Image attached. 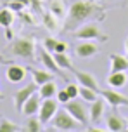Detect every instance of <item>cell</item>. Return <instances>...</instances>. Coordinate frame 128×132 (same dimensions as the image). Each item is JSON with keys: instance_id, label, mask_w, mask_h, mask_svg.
Returning <instances> with one entry per match:
<instances>
[{"instance_id": "484cf974", "label": "cell", "mask_w": 128, "mask_h": 132, "mask_svg": "<svg viewBox=\"0 0 128 132\" xmlns=\"http://www.w3.org/2000/svg\"><path fill=\"white\" fill-rule=\"evenodd\" d=\"M21 130L17 123H14L9 118H0V132H17Z\"/></svg>"}, {"instance_id": "3957f363", "label": "cell", "mask_w": 128, "mask_h": 132, "mask_svg": "<svg viewBox=\"0 0 128 132\" xmlns=\"http://www.w3.org/2000/svg\"><path fill=\"white\" fill-rule=\"evenodd\" d=\"M74 37L78 40H99V42H106L107 35L102 33L101 26L97 23H83L80 28L74 30Z\"/></svg>"}, {"instance_id": "7c38bea8", "label": "cell", "mask_w": 128, "mask_h": 132, "mask_svg": "<svg viewBox=\"0 0 128 132\" xmlns=\"http://www.w3.org/2000/svg\"><path fill=\"white\" fill-rule=\"evenodd\" d=\"M76 77V80H78V84L83 87H90V89H94V90H99L101 92V89H99V82L95 80V77L92 75V73L88 71H80V70H73L71 71Z\"/></svg>"}, {"instance_id": "ba28073f", "label": "cell", "mask_w": 128, "mask_h": 132, "mask_svg": "<svg viewBox=\"0 0 128 132\" xmlns=\"http://www.w3.org/2000/svg\"><path fill=\"white\" fill-rule=\"evenodd\" d=\"M101 96L104 97V101H106L107 104H111L114 110L120 108V106H128V97L123 96V94H120V92H116L113 87H111V89H104V90H101Z\"/></svg>"}, {"instance_id": "44dd1931", "label": "cell", "mask_w": 128, "mask_h": 132, "mask_svg": "<svg viewBox=\"0 0 128 132\" xmlns=\"http://www.w3.org/2000/svg\"><path fill=\"white\" fill-rule=\"evenodd\" d=\"M38 94L42 96V99H48V97H55L57 96V85L54 84V80L45 82L38 87Z\"/></svg>"}, {"instance_id": "2e32d148", "label": "cell", "mask_w": 128, "mask_h": 132, "mask_svg": "<svg viewBox=\"0 0 128 132\" xmlns=\"http://www.w3.org/2000/svg\"><path fill=\"white\" fill-rule=\"evenodd\" d=\"M104 108H106V101H104V97H99L95 99L94 103H92V106H90V110H88V115H90V122L92 123H99V120L104 117Z\"/></svg>"}, {"instance_id": "d4e9b609", "label": "cell", "mask_w": 128, "mask_h": 132, "mask_svg": "<svg viewBox=\"0 0 128 132\" xmlns=\"http://www.w3.org/2000/svg\"><path fill=\"white\" fill-rule=\"evenodd\" d=\"M43 23H45V26H47L50 31H57V30H59V18L54 16L50 11H48V14L43 16Z\"/></svg>"}, {"instance_id": "9c48e42d", "label": "cell", "mask_w": 128, "mask_h": 132, "mask_svg": "<svg viewBox=\"0 0 128 132\" xmlns=\"http://www.w3.org/2000/svg\"><path fill=\"white\" fill-rule=\"evenodd\" d=\"M36 90H38V85L33 82V84L23 87V89H19L17 92L14 94V106H16V110H17L19 113H21V110H23V104H24V103H26V101L31 97Z\"/></svg>"}, {"instance_id": "7a4b0ae2", "label": "cell", "mask_w": 128, "mask_h": 132, "mask_svg": "<svg viewBox=\"0 0 128 132\" xmlns=\"http://www.w3.org/2000/svg\"><path fill=\"white\" fill-rule=\"evenodd\" d=\"M35 49H36V44L33 37H17L11 40V44L5 47V52L12 54L16 57H23V59H33Z\"/></svg>"}, {"instance_id": "5b68a950", "label": "cell", "mask_w": 128, "mask_h": 132, "mask_svg": "<svg viewBox=\"0 0 128 132\" xmlns=\"http://www.w3.org/2000/svg\"><path fill=\"white\" fill-rule=\"evenodd\" d=\"M67 111L73 115L74 118L80 122L81 125H87L88 120H90V115H88V110L85 108V103H83V99H69L66 104H64Z\"/></svg>"}, {"instance_id": "f546056e", "label": "cell", "mask_w": 128, "mask_h": 132, "mask_svg": "<svg viewBox=\"0 0 128 132\" xmlns=\"http://www.w3.org/2000/svg\"><path fill=\"white\" fill-rule=\"evenodd\" d=\"M66 51H67V45L64 44V42H61V40H59V42H57V45H55V51H54V52H66Z\"/></svg>"}, {"instance_id": "8992f818", "label": "cell", "mask_w": 128, "mask_h": 132, "mask_svg": "<svg viewBox=\"0 0 128 132\" xmlns=\"http://www.w3.org/2000/svg\"><path fill=\"white\" fill-rule=\"evenodd\" d=\"M57 110H59V101H55L54 97L43 99L42 101V106H40V111H38V118L42 120V123L45 125L48 122H52L54 115L57 113Z\"/></svg>"}, {"instance_id": "1f68e13d", "label": "cell", "mask_w": 128, "mask_h": 132, "mask_svg": "<svg viewBox=\"0 0 128 132\" xmlns=\"http://www.w3.org/2000/svg\"><path fill=\"white\" fill-rule=\"evenodd\" d=\"M4 97H5V96H4V92L0 90V101H4Z\"/></svg>"}, {"instance_id": "cb8c5ba5", "label": "cell", "mask_w": 128, "mask_h": 132, "mask_svg": "<svg viewBox=\"0 0 128 132\" xmlns=\"http://www.w3.org/2000/svg\"><path fill=\"white\" fill-rule=\"evenodd\" d=\"M80 97L85 103H94L95 99H99V90H94L90 87H83L80 85Z\"/></svg>"}, {"instance_id": "ffe728a7", "label": "cell", "mask_w": 128, "mask_h": 132, "mask_svg": "<svg viewBox=\"0 0 128 132\" xmlns=\"http://www.w3.org/2000/svg\"><path fill=\"white\" fill-rule=\"evenodd\" d=\"M48 11L54 16H57L59 19H62V18H66V14H67V7L64 4V0H50L48 2Z\"/></svg>"}, {"instance_id": "603a6c76", "label": "cell", "mask_w": 128, "mask_h": 132, "mask_svg": "<svg viewBox=\"0 0 128 132\" xmlns=\"http://www.w3.org/2000/svg\"><path fill=\"white\" fill-rule=\"evenodd\" d=\"M42 129H43V123H42V120L38 118V115H36V117H35V115L28 117L26 123H24V130L26 132H40Z\"/></svg>"}, {"instance_id": "5bb4252c", "label": "cell", "mask_w": 128, "mask_h": 132, "mask_svg": "<svg viewBox=\"0 0 128 132\" xmlns=\"http://www.w3.org/2000/svg\"><path fill=\"white\" fill-rule=\"evenodd\" d=\"M106 125H107V130L111 132H123L128 129V120L120 117L118 113H113L106 118Z\"/></svg>"}, {"instance_id": "f1b7e54d", "label": "cell", "mask_w": 128, "mask_h": 132, "mask_svg": "<svg viewBox=\"0 0 128 132\" xmlns=\"http://www.w3.org/2000/svg\"><path fill=\"white\" fill-rule=\"evenodd\" d=\"M69 99H71V97H69V94L66 92V89H62V90H57V101H59V103L66 104Z\"/></svg>"}, {"instance_id": "7402d4cb", "label": "cell", "mask_w": 128, "mask_h": 132, "mask_svg": "<svg viewBox=\"0 0 128 132\" xmlns=\"http://www.w3.org/2000/svg\"><path fill=\"white\" fill-rule=\"evenodd\" d=\"M54 59L55 63L61 66V70H69V71H73V63L69 59V56L66 52H54Z\"/></svg>"}, {"instance_id": "4dcf8cb0", "label": "cell", "mask_w": 128, "mask_h": 132, "mask_svg": "<svg viewBox=\"0 0 128 132\" xmlns=\"http://www.w3.org/2000/svg\"><path fill=\"white\" fill-rule=\"evenodd\" d=\"M125 51H126V54H128V38H126V42H125Z\"/></svg>"}, {"instance_id": "6da1fadb", "label": "cell", "mask_w": 128, "mask_h": 132, "mask_svg": "<svg viewBox=\"0 0 128 132\" xmlns=\"http://www.w3.org/2000/svg\"><path fill=\"white\" fill-rule=\"evenodd\" d=\"M102 12H104V9L99 4H95L94 0H76L73 5L67 9V14L64 18V31L76 30L83 23L94 19L95 16H99Z\"/></svg>"}, {"instance_id": "d6986e66", "label": "cell", "mask_w": 128, "mask_h": 132, "mask_svg": "<svg viewBox=\"0 0 128 132\" xmlns=\"http://www.w3.org/2000/svg\"><path fill=\"white\" fill-rule=\"evenodd\" d=\"M109 61H111V68H109L111 71H125V70H128V57H125V56L111 54Z\"/></svg>"}, {"instance_id": "d6a6232c", "label": "cell", "mask_w": 128, "mask_h": 132, "mask_svg": "<svg viewBox=\"0 0 128 132\" xmlns=\"http://www.w3.org/2000/svg\"><path fill=\"white\" fill-rule=\"evenodd\" d=\"M126 120H128V118H126Z\"/></svg>"}, {"instance_id": "277c9868", "label": "cell", "mask_w": 128, "mask_h": 132, "mask_svg": "<svg viewBox=\"0 0 128 132\" xmlns=\"http://www.w3.org/2000/svg\"><path fill=\"white\" fill-rule=\"evenodd\" d=\"M52 125H54L55 130L69 132V130H76L81 123L64 108V110H57V113H55L54 118H52Z\"/></svg>"}, {"instance_id": "9a60e30c", "label": "cell", "mask_w": 128, "mask_h": 132, "mask_svg": "<svg viewBox=\"0 0 128 132\" xmlns=\"http://www.w3.org/2000/svg\"><path fill=\"white\" fill-rule=\"evenodd\" d=\"M14 23V11L12 9H2L0 11V26L5 28V37L7 40H12V31H11V26Z\"/></svg>"}, {"instance_id": "30bf717a", "label": "cell", "mask_w": 128, "mask_h": 132, "mask_svg": "<svg viewBox=\"0 0 128 132\" xmlns=\"http://www.w3.org/2000/svg\"><path fill=\"white\" fill-rule=\"evenodd\" d=\"M38 61L43 64V68H45V70H48V71H52V73H57L59 77H64V75H62V71H61V66L55 63L54 56H52V54H50V51H47L45 47H42V49H40Z\"/></svg>"}, {"instance_id": "4316f807", "label": "cell", "mask_w": 128, "mask_h": 132, "mask_svg": "<svg viewBox=\"0 0 128 132\" xmlns=\"http://www.w3.org/2000/svg\"><path fill=\"white\" fill-rule=\"evenodd\" d=\"M66 92L69 94L71 99H76V97H80V87L74 85V84H67L66 85Z\"/></svg>"}, {"instance_id": "83f0119b", "label": "cell", "mask_w": 128, "mask_h": 132, "mask_svg": "<svg viewBox=\"0 0 128 132\" xmlns=\"http://www.w3.org/2000/svg\"><path fill=\"white\" fill-rule=\"evenodd\" d=\"M57 42H59L57 38H52V37H47V38L43 40V47H45L47 51H50V52H54V51H55V45H57Z\"/></svg>"}, {"instance_id": "ac0fdd59", "label": "cell", "mask_w": 128, "mask_h": 132, "mask_svg": "<svg viewBox=\"0 0 128 132\" xmlns=\"http://www.w3.org/2000/svg\"><path fill=\"white\" fill-rule=\"evenodd\" d=\"M126 73L125 71H111L107 75V84L109 87H113V89H121V87L126 85Z\"/></svg>"}, {"instance_id": "8fae6325", "label": "cell", "mask_w": 128, "mask_h": 132, "mask_svg": "<svg viewBox=\"0 0 128 132\" xmlns=\"http://www.w3.org/2000/svg\"><path fill=\"white\" fill-rule=\"evenodd\" d=\"M26 73H28V68H24L21 64H11V66H7V70H5V78L11 84H19V82H23L26 78Z\"/></svg>"}, {"instance_id": "4fadbf2b", "label": "cell", "mask_w": 128, "mask_h": 132, "mask_svg": "<svg viewBox=\"0 0 128 132\" xmlns=\"http://www.w3.org/2000/svg\"><path fill=\"white\" fill-rule=\"evenodd\" d=\"M40 106H42V96L35 92L33 96H31V97H29L26 103L23 104V110H21V113H23L24 117L38 115V111H40Z\"/></svg>"}, {"instance_id": "e0dca14e", "label": "cell", "mask_w": 128, "mask_h": 132, "mask_svg": "<svg viewBox=\"0 0 128 132\" xmlns=\"http://www.w3.org/2000/svg\"><path fill=\"white\" fill-rule=\"evenodd\" d=\"M28 71L31 73V77H33V82L36 85L40 87L42 84H45V82H50V80H54V75L55 73L52 71H45V70H36V68H28Z\"/></svg>"}, {"instance_id": "52a82bcc", "label": "cell", "mask_w": 128, "mask_h": 132, "mask_svg": "<svg viewBox=\"0 0 128 132\" xmlns=\"http://www.w3.org/2000/svg\"><path fill=\"white\" fill-rule=\"evenodd\" d=\"M99 52V45L94 44V40H81L78 45L74 47V54L80 59H90Z\"/></svg>"}]
</instances>
